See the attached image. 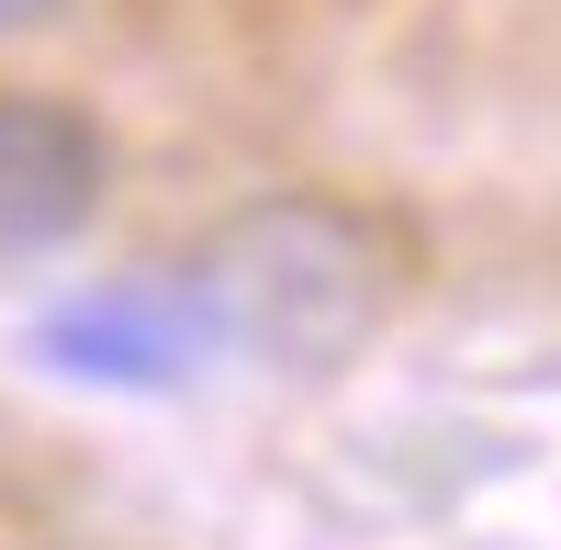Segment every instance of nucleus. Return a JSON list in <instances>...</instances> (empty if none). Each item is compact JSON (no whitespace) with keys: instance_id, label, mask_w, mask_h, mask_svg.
<instances>
[{"instance_id":"f03ea898","label":"nucleus","mask_w":561,"mask_h":550,"mask_svg":"<svg viewBox=\"0 0 561 550\" xmlns=\"http://www.w3.org/2000/svg\"><path fill=\"white\" fill-rule=\"evenodd\" d=\"M34 348H45V371H68V382L169 393V382H192L203 359L225 348V326H214L203 270H135V282L68 293V303L34 326Z\"/></svg>"},{"instance_id":"7ed1b4c3","label":"nucleus","mask_w":561,"mask_h":550,"mask_svg":"<svg viewBox=\"0 0 561 550\" xmlns=\"http://www.w3.org/2000/svg\"><path fill=\"white\" fill-rule=\"evenodd\" d=\"M113 147L57 90H0V270H34L90 237Z\"/></svg>"},{"instance_id":"20e7f679","label":"nucleus","mask_w":561,"mask_h":550,"mask_svg":"<svg viewBox=\"0 0 561 550\" xmlns=\"http://www.w3.org/2000/svg\"><path fill=\"white\" fill-rule=\"evenodd\" d=\"M57 0H0V34H23V23H45Z\"/></svg>"},{"instance_id":"f257e3e1","label":"nucleus","mask_w":561,"mask_h":550,"mask_svg":"<svg viewBox=\"0 0 561 550\" xmlns=\"http://www.w3.org/2000/svg\"><path fill=\"white\" fill-rule=\"evenodd\" d=\"M192 270L214 293L225 348H259L280 371H337V359H359L370 326H382V303H393V270H382L370 214L325 203V192L248 203Z\"/></svg>"}]
</instances>
